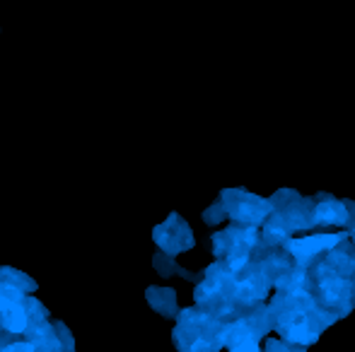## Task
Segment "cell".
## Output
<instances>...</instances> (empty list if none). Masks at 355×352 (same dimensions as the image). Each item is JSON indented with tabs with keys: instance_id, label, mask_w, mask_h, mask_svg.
I'll return each instance as SVG.
<instances>
[{
	"instance_id": "obj_2",
	"label": "cell",
	"mask_w": 355,
	"mask_h": 352,
	"mask_svg": "<svg viewBox=\"0 0 355 352\" xmlns=\"http://www.w3.org/2000/svg\"><path fill=\"white\" fill-rule=\"evenodd\" d=\"M223 321L198 306L182 309L174 328V345L179 352H220L223 345Z\"/></svg>"
},
{
	"instance_id": "obj_10",
	"label": "cell",
	"mask_w": 355,
	"mask_h": 352,
	"mask_svg": "<svg viewBox=\"0 0 355 352\" xmlns=\"http://www.w3.org/2000/svg\"><path fill=\"white\" fill-rule=\"evenodd\" d=\"M15 304H27L24 292L17 290V287H12V285H8V282H0V309H5V306H15Z\"/></svg>"
},
{
	"instance_id": "obj_7",
	"label": "cell",
	"mask_w": 355,
	"mask_h": 352,
	"mask_svg": "<svg viewBox=\"0 0 355 352\" xmlns=\"http://www.w3.org/2000/svg\"><path fill=\"white\" fill-rule=\"evenodd\" d=\"M148 304L157 311L164 319H177L179 316V304H177V292L172 287H148L145 292Z\"/></svg>"
},
{
	"instance_id": "obj_6",
	"label": "cell",
	"mask_w": 355,
	"mask_h": 352,
	"mask_svg": "<svg viewBox=\"0 0 355 352\" xmlns=\"http://www.w3.org/2000/svg\"><path fill=\"white\" fill-rule=\"evenodd\" d=\"M348 207V203L334 196H319V203H314V227H346L351 222Z\"/></svg>"
},
{
	"instance_id": "obj_11",
	"label": "cell",
	"mask_w": 355,
	"mask_h": 352,
	"mask_svg": "<svg viewBox=\"0 0 355 352\" xmlns=\"http://www.w3.org/2000/svg\"><path fill=\"white\" fill-rule=\"evenodd\" d=\"M263 352H307V348H302V345H295V343H288V340L283 338H273V335H268L266 340H263Z\"/></svg>"
},
{
	"instance_id": "obj_9",
	"label": "cell",
	"mask_w": 355,
	"mask_h": 352,
	"mask_svg": "<svg viewBox=\"0 0 355 352\" xmlns=\"http://www.w3.org/2000/svg\"><path fill=\"white\" fill-rule=\"evenodd\" d=\"M0 282H8V285L17 287V290H22V292L37 290V282H34L32 277H27L19 270H12V268H0Z\"/></svg>"
},
{
	"instance_id": "obj_14",
	"label": "cell",
	"mask_w": 355,
	"mask_h": 352,
	"mask_svg": "<svg viewBox=\"0 0 355 352\" xmlns=\"http://www.w3.org/2000/svg\"><path fill=\"white\" fill-rule=\"evenodd\" d=\"M0 352H37V348H34V343L24 340V343H10V345H5V348H0Z\"/></svg>"
},
{
	"instance_id": "obj_12",
	"label": "cell",
	"mask_w": 355,
	"mask_h": 352,
	"mask_svg": "<svg viewBox=\"0 0 355 352\" xmlns=\"http://www.w3.org/2000/svg\"><path fill=\"white\" fill-rule=\"evenodd\" d=\"M225 217H227V210H225L223 201H218V203H213L211 210H208L206 215H203V220H206L208 225H218V222H223Z\"/></svg>"
},
{
	"instance_id": "obj_1",
	"label": "cell",
	"mask_w": 355,
	"mask_h": 352,
	"mask_svg": "<svg viewBox=\"0 0 355 352\" xmlns=\"http://www.w3.org/2000/svg\"><path fill=\"white\" fill-rule=\"evenodd\" d=\"M268 309L273 316V333L302 348L314 345L324 331L338 321L309 290H278L268 299Z\"/></svg>"
},
{
	"instance_id": "obj_5",
	"label": "cell",
	"mask_w": 355,
	"mask_h": 352,
	"mask_svg": "<svg viewBox=\"0 0 355 352\" xmlns=\"http://www.w3.org/2000/svg\"><path fill=\"white\" fill-rule=\"evenodd\" d=\"M155 241L167 256H177L182 251H189L193 246V234L189 225L179 215H172L164 225L155 230Z\"/></svg>"
},
{
	"instance_id": "obj_8",
	"label": "cell",
	"mask_w": 355,
	"mask_h": 352,
	"mask_svg": "<svg viewBox=\"0 0 355 352\" xmlns=\"http://www.w3.org/2000/svg\"><path fill=\"white\" fill-rule=\"evenodd\" d=\"M0 324H3V328L8 331V333H27L29 324H32V319H29V311L24 304H15V306H5V309H0Z\"/></svg>"
},
{
	"instance_id": "obj_4",
	"label": "cell",
	"mask_w": 355,
	"mask_h": 352,
	"mask_svg": "<svg viewBox=\"0 0 355 352\" xmlns=\"http://www.w3.org/2000/svg\"><path fill=\"white\" fill-rule=\"evenodd\" d=\"M346 237H348V230L346 232H334V234H324V232H319V234H309V237H293V239L285 241L283 249L293 256L297 266L309 268L314 261H319L331 249H336Z\"/></svg>"
},
{
	"instance_id": "obj_15",
	"label": "cell",
	"mask_w": 355,
	"mask_h": 352,
	"mask_svg": "<svg viewBox=\"0 0 355 352\" xmlns=\"http://www.w3.org/2000/svg\"><path fill=\"white\" fill-rule=\"evenodd\" d=\"M227 352H263V348L257 343V340H249V343H242V345H237V348H232Z\"/></svg>"
},
{
	"instance_id": "obj_3",
	"label": "cell",
	"mask_w": 355,
	"mask_h": 352,
	"mask_svg": "<svg viewBox=\"0 0 355 352\" xmlns=\"http://www.w3.org/2000/svg\"><path fill=\"white\" fill-rule=\"evenodd\" d=\"M223 205L227 210V217H232L237 225L247 227H259L273 215V203L266 201L261 196H254V193L244 191V188H230L223 193Z\"/></svg>"
},
{
	"instance_id": "obj_13",
	"label": "cell",
	"mask_w": 355,
	"mask_h": 352,
	"mask_svg": "<svg viewBox=\"0 0 355 352\" xmlns=\"http://www.w3.org/2000/svg\"><path fill=\"white\" fill-rule=\"evenodd\" d=\"M53 328H56V333H58V340H61V345H63V352H75V343H73L71 331H68L61 321H56V324H53Z\"/></svg>"
}]
</instances>
